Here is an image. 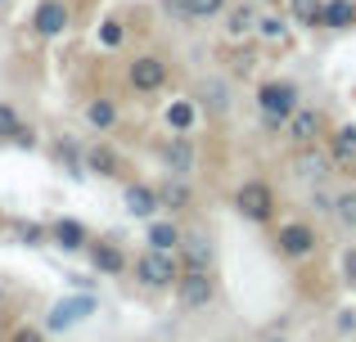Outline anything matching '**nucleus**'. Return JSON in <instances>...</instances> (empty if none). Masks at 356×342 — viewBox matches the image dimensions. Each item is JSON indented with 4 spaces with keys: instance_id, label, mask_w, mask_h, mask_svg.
Masks as SVG:
<instances>
[{
    "instance_id": "0eeeda50",
    "label": "nucleus",
    "mask_w": 356,
    "mask_h": 342,
    "mask_svg": "<svg viewBox=\"0 0 356 342\" xmlns=\"http://www.w3.org/2000/svg\"><path fill=\"white\" fill-rule=\"evenodd\" d=\"M68 27H72L68 0H36V9H32V32L41 36V41H54V36H63Z\"/></svg>"
},
{
    "instance_id": "bb28decb",
    "label": "nucleus",
    "mask_w": 356,
    "mask_h": 342,
    "mask_svg": "<svg viewBox=\"0 0 356 342\" xmlns=\"http://www.w3.org/2000/svg\"><path fill=\"white\" fill-rule=\"evenodd\" d=\"M334 216H339L343 230H356V189L334 194Z\"/></svg>"
},
{
    "instance_id": "1a4fd4ad",
    "label": "nucleus",
    "mask_w": 356,
    "mask_h": 342,
    "mask_svg": "<svg viewBox=\"0 0 356 342\" xmlns=\"http://www.w3.org/2000/svg\"><path fill=\"white\" fill-rule=\"evenodd\" d=\"M284 135L298 144V149H302V144H316L325 135V113H321V108H312V104H298L293 117L284 122Z\"/></svg>"
},
{
    "instance_id": "6ab92c4d",
    "label": "nucleus",
    "mask_w": 356,
    "mask_h": 342,
    "mask_svg": "<svg viewBox=\"0 0 356 342\" xmlns=\"http://www.w3.org/2000/svg\"><path fill=\"white\" fill-rule=\"evenodd\" d=\"M81 117H86V126H90V131H99V135H104V131H113V126H118V104H113L108 95H95V99H86Z\"/></svg>"
},
{
    "instance_id": "c85d7f7f",
    "label": "nucleus",
    "mask_w": 356,
    "mask_h": 342,
    "mask_svg": "<svg viewBox=\"0 0 356 342\" xmlns=\"http://www.w3.org/2000/svg\"><path fill=\"white\" fill-rule=\"evenodd\" d=\"M257 32L266 36V41H280V36L289 32V18L284 14H266V18H257Z\"/></svg>"
},
{
    "instance_id": "c756f323",
    "label": "nucleus",
    "mask_w": 356,
    "mask_h": 342,
    "mask_svg": "<svg viewBox=\"0 0 356 342\" xmlns=\"http://www.w3.org/2000/svg\"><path fill=\"white\" fill-rule=\"evenodd\" d=\"M18 126H23V117H18V108H14V104H5V99H0V140L9 144V135H14Z\"/></svg>"
},
{
    "instance_id": "72a5a7b5",
    "label": "nucleus",
    "mask_w": 356,
    "mask_h": 342,
    "mask_svg": "<svg viewBox=\"0 0 356 342\" xmlns=\"http://www.w3.org/2000/svg\"><path fill=\"white\" fill-rule=\"evenodd\" d=\"M312 207L325 212V216H334V194H321V189H316V194H312Z\"/></svg>"
},
{
    "instance_id": "aec40b11",
    "label": "nucleus",
    "mask_w": 356,
    "mask_h": 342,
    "mask_svg": "<svg viewBox=\"0 0 356 342\" xmlns=\"http://www.w3.org/2000/svg\"><path fill=\"white\" fill-rule=\"evenodd\" d=\"M321 27H330V32L356 27V0H321Z\"/></svg>"
},
{
    "instance_id": "20e7f679",
    "label": "nucleus",
    "mask_w": 356,
    "mask_h": 342,
    "mask_svg": "<svg viewBox=\"0 0 356 342\" xmlns=\"http://www.w3.org/2000/svg\"><path fill=\"white\" fill-rule=\"evenodd\" d=\"M235 212L243 221H252V225H270V216H275V189L266 180H243L235 189Z\"/></svg>"
},
{
    "instance_id": "7ed1b4c3",
    "label": "nucleus",
    "mask_w": 356,
    "mask_h": 342,
    "mask_svg": "<svg viewBox=\"0 0 356 342\" xmlns=\"http://www.w3.org/2000/svg\"><path fill=\"white\" fill-rule=\"evenodd\" d=\"M167 81H172V63H167L163 54H136V59L127 63V86L136 90V95H158Z\"/></svg>"
},
{
    "instance_id": "473e14b6",
    "label": "nucleus",
    "mask_w": 356,
    "mask_h": 342,
    "mask_svg": "<svg viewBox=\"0 0 356 342\" xmlns=\"http://www.w3.org/2000/svg\"><path fill=\"white\" fill-rule=\"evenodd\" d=\"M9 342H45V329H36V325H18L14 334H9Z\"/></svg>"
},
{
    "instance_id": "5701e85b",
    "label": "nucleus",
    "mask_w": 356,
    "mask_h": 342,
    "mask_svg": "<svg viewBox=\"0 0 356 342\" xmlns=\"http://www.w3.org/2000/svg\"><path fill=\"white\" fill-rule=\"evenodd\" d=\"M158 198H163L167 212H190L194 194H190V185H185V176H167V180L158 185Z\"/></svg>"
},
{
    "instance_id": "393cba45",
    "label": "nucleus",
    "mask_w": 356,
    "mask_h": 342,
    "mask_svg": "<svg viewBox=\"0 0 356 342\" xmlns=\"http://www.w3.org/2000/svg\"><path fill=\"white\" fill-rule=\"evenodd\" d=\"M9 234H14L23 248H41V243H50V225H41V221H23V216L9 221Z\"/></svg>"
},
{
    "instance_id": "a878e982",
    "label": "nucleus",
    "mask_w": 356,
    "mask_h": 342,
    "mask_svg": "<svg viewBox=\"0 0 356 342\" xmlns=\"http://www.w3.org/2000/svg\"><path fill=\"white\" fill-rule=\"evenodd\" d=\"M248 32H257V14H252L248 5H226V36H248Z\"/></svg>"
},
{
    "instance_id": "f03ea898",
    "label": "nucleus",
    "mask_w": 356,
    "mask_h": 342,
    "mask_svg": "<svg viewBox=\"0 0 356 342\" xmlns=\"http://www.w3.org/2000/svg\"><path fill=\"white\" fill-rule=\"evenodd\" d=\"M136 280L145 284V289H176V280H181V257L167 253V248H145V253L136 257Z\"/></svg>"
},
{
    "instance_id": "6e6552de",
    "label": "nucleus",
    "mask_w": 356,
    "mask_h": 342,
    "mask_svg": "<svg viewBox=\"0 0 356 342\" xmlns=\"http://www.w3.org/2000/svg\"><path fill=\"white\" fill-rule=\"evenodd\" d=\"M275 253L289 257V262H302V257L316 253V230L307 225V221H284V225L275 230Z\"/></svg>"
},
{
    "instance_id": "9d476101",
    "label": "nucleus",
    "mask_w": 356,
    "mask_h": 342,
    "mask_svg": "<svg viewBox=\"0 0 356 342\" xmlns=\"http://www.w3.org/2000/svg\"><path fill=\"white\" fill-rule=\"evenodd\" d=\"M158 158H163L167 176H190L199 153H194V140H190V135H176V131H172V135L163 140V149H158Z\"/></svg>"
},
{
    "instance_id": "c9c22d12",
    "label": "nucleus",
    "mask_w": 356,
    "mask_h": 342,
    "mask_svg": "<svg viewBox=\"0 0 356 342\" xmlns=\"http://www.w3.org/2000/svg\"><path fill=\"white\" fill-rule=\"evenodd\" d=\"M339 329H343V334H352V329H356V311H339Z\"/></svg>"
},
{
    "instance_id": "39448f33",
    "label": "nucleus",
    "mask_w": 356,
    "mask_h": 342,
    "mask_svg": "<svg viewBox=\"0 0 356 342\" xmlns=\"http://www.w3.org/2000/svg\"><path fill=\"white\" fill-rule=\"evenodd\" d=\"M176 302H181L185 311H203L217 302V280H212V271H190L185 266L181 280H176Z\"/></svg>"
},
{
    "instance_id": "e433bc0d",
    "label": "nucleus",
    "mask_w": 356,
    "mask_h": 342,
    "mask_svg": "<svg viewBox=\"0 0 356 342\" xmlns=\"http://www.w3.org/2000/svg\"><path fill=\"white\" fill-rule=\"evenodd\" d=\"M261 342H284V338H275V329H266V334H261Z\"/></svg>"
},
{
    "instance_id": "9b49d317",
    "label": "nucleus",
    "mask_w": 356,
    "mask_h": 342,
    "mask_svg": "<svg viewBox=\"0 0 356 342\" xmlns=\"http://www.w3.org/2000/svg\"><path fill=\"white\" fill-rule=\"evenodd\" d=\"M122 207H127L131 216H140V221H154V216H158V207H163V198H158V185L131 180L127 189H122Z\"/></svg>"
},
{
    "instance_id": "423d86ee",
    "label": "nucleus",
    "mask_w": 356,
    "mask_h": 342,
    "mask_svg": "<svg viewBox=\"0 0 356 342\" xmlns=\"http://www.w3.org/2000/svg\"><path fill=\"white\" fill-rule=\"evenodd\" d=\"M86 316H95V293H77V298H63L50 307V316H45V334H63V329L81 325Z\"/></svg>"
},
{
    "instance_id": "ddd939ff",
    "label": "nucleus",
    "mask_w": 356,
    "mask_h": 342,
    "mask_svg": "<svg viewBox=\"0 0 356 342\" xmlns=\"http://www.w3.org/2000/svg\"><path fill=\"white\" fill-rule=\"evenodd\" d=\"M50 243L63 248V253H86L90 230L81 225L77 216H59V221H50Z\"/></svg>"
},
{
    "instance_id": "2eb2a0df",
    "label": "nucleus",
    "mask_w": 356,
    "mask_h": 342,
    "mask_svg": "<svg viewBox=\"0 0 356 342\" xmlns=\"http://www.w3.org/2000/svg\"><path fill=\"white\" fill-rule=\"evenodd\" d=\"M330 167L334 171H356V126L343 122L330 135Z\"/></svg>"
},
{
    "instance_id": "b1692460",
    "label": "nucleus",
    "mask_w": 356,
    "mask_h": 342,
    "mask_svg": "<svg viewBox=\"0 0 356 342\" xmlns=\"http://www.w3.org/2000/svg\"><path fill=\"white\" fill-rule=\"evenodd\" d=\"M181 239H185V230L176 225V221H149V234H145V243L149 248H167V253H176L181 248Z\"/></svg>"
},
{
    "instance_id": "58836bf2",
    "label": "nucleus",
    "mask_w": 356,
    "mask_h": 342,
    "mask_svg": "<svg viewBox=\"0 0 356 342\" xmlns=\"http://www.w3.org/2000/svg\"><path fill=\"white\" fill-rule=\"evenodd\" d=\"M0 5H5V0H0Z\"/></svg>"
},
{
    "instance_id": "412c9836",
    "label": "nucleus",
    "mask_w": 356,
    "mask_h": 342,
    "mask_svg": "<svg viewBox=\"0 0 356 342\" xmlns=\"http://www.w3.org/2000/svg\"><path fill=\"white\" fill-rule=\"evenodd\" d=\"M293 176H302V180H325L334 167H330V153H316V144H302L298 149V158H293Z\"/></svg>"
},
{
    "instance_id": "4be33fe9",
    "label": "nucleus",
    "mask_w": 356,
    "mask_h": 342,
    "mask_svg": "<svg viewBox=\"0 0 356 342\" xmlns=\"http://www.w3.org/2000/svg\"><path fill=\"white\" fill-rule=\"evenodd\" d=\"M163 122H167V131L190 135L194 122H199V108H194V99H172V104L163 108Z\"/></svg>"
},
{
    "instance_id": "7c9ffc66",
    "label": "nucleus",
    "mask_w": 356,
    "mask_h": 342,
    "mask_svg": "<svg viewBox=\"0 0 356 342\" xmlns=\"http://www.w3.org/2000/svg\"><path fill=\"white\" fill-rule=\"evenodd\" d=\"M203 99H212V113H226V108H230L226 81H203Z\"/></svg>"
},
{
    "instance_id": "f3484780",
    "label": "nucleus",
    "mask_w": 356,
    "mask_h": 342,
    "mask_svg": "<svg viewBox=\"0 0 356 342\" xmlns=\"http://www.w3.org/2000/svg\"><path fill=\"white\" fill-rule=\"evenodd\" d=\"M230 0H167V9H172L176 18H185V23H208V18L226 14Z\"/></svg>"
},
{
    "instance_id": "2f4dec72",
    "label": "nucleus",
    "mask_w": 356,
    "mask_h": 342,
    "mask_svg": "<svg viewBox=\"0 0 356 342\" xmlns=\"http://www.w3.org/2000/svg\"><path fill=\"white\" fill-rule=\"evenodd\" d=\"M9 144H18V149H36V144H41V140H36V131H32V126H18V131L14 135H9Z\"/></svg>"
},
{
    "instance_id": "f704fd0d",
    "label": "nucleus",
    "mask_w": 356,
    "mask_h": 342,
    "mask_svg": "<svg viewBox=\"0 0 356 342\" xmlns=\"http://www.w3.org/2000/svg\"><path fill=\"white\" fill-rule=\"evenodd\" d=\"M343 275L356 284V248H348V253H343Z\"/></svg>"
},
{
    "instance_id": "f8f14e48",
    "label": "nucleus",
    "mask_w": 356,
    "mask_h": 342,
    "mask_svg": "<svg viewBox=\"0 0 356 342\" xmlns=\"http://www.w3.org/2000/svg\"><path fill=\"white\" fill-rule=\"evenodd\" d=\"M86 257H90V266H95L99 275H113V280H118V275H127V266H131L127 253H122L113 239H90V243H86Z\"/></svg>"
},
{
    "instance_id": "cd10ccee",
    "label": "nucleus",
    "mask_w": 356,
    "mask_h": 342,
    "mask_svg": "<svg viewBox=\"0 0 356 342\" xmlns=\"http://www.w3.org/2000/svg\"><path fill=\"white\" fill-rule=\"evenodd\" d=\"M122 41H127V27H122L118 18H104V23H99V45H104V50H118Z\"/></svg>"
},
{
    "instance_id": "dca6fc26",
    "label": "nucleus",
    "mask_w": 356,
    "mask_h": 342,
    "mask_svg": "<svg viewBox=\"0 0 356 342\" xmlns=\"http://www.w3.org/2000/svg\"><path fill=\"white\" fill-rule=\"evenodd\" d=\"M122 171H127V162H122V153L113 149V144H90V149H86V176L118 180Z\"/></svg>"
},
{
    "instance_id": "4468645a",
    "label": "nucleus",
    "mask_w": 356,
    "mask_h": 342,
    "mask_svg": "<svg viewBox=\"0 0 356 342\" xmlns=\"http://www.w3.org/2000/svg\"><path fill=\"white\" fill-rule=\"evenodd\" d=\"M181 266H190V271H212V257H217V248H212V239L203 234V230H190V234L181 239Z\"/></svg>"
},
{
    "instance_id": "a211bd4d",
    "label": "nucleus",
    "mask_w": 356,
    "mask_h": 342,
    "mask_svg": "<svg viewBox=\"0 0 356 342\" xmlns=\"http://www.w3.org/2000/svg\"><path fill=\"white\" fill-rule=\"evenodd\" d=\"M50 153H54V158H59V167L68 171L72 180H81V176H86V149H81L77 140H68V135H54Z\"/></svg>"
},
{
    "instance_id": "f257e3e1",
    "label": "nucleus",
    "mask_w": 356,
    "mask_h": 342,
    "mask_svg": "<svg viewBox=\"0 0 356 342\" xmlns=\"http://www.w3.org/2000/svg\"><path fill=\"white\" fill-rule=\"evenodd\" d=\"M298 86L289 77H270V81H261L257 86V113H261V126L266 131H280V126L293 117V108H298Z\"/></svg>"
},
{
    "instance_id": "4c0bfd02",
    "label": "nucleus",
    "mask_w": 356,
    "mask_h": 342,
    "mask_svg": "<svg viewBox=\"0 0 356 342\" xmlns=\"http://www.w3.org/2000/svg\"><path fill=\"white\" fill-rule=\"evenodd\" d=\"M266 5H280V0H266Z\"/></svg>"
}]
</instances>
